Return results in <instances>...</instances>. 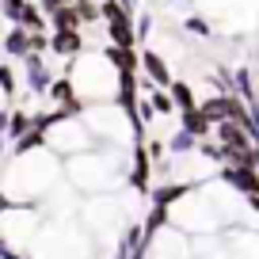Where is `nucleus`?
<instances>
[{"mask_svg": "<svg viewBox=\"0 0 259 259\" xmlns=\"http://www.w3.org/2000/svg\"><path fill=\"white\" fill-rule=\"evenodd\" d=\"M19 69H23V88L31 92V96H46L50 80H54L46 57L42 54H27V57H19Z\"/></svg>", "mask_w": 259, "mask_h": 259, "instance_id": "f257e3e1", "label": "nucleus"}, {"mask_svg": "<svg viewBox=\"0 0 259 259\" xmlns=\"http://www.w3.org/2000/svg\"><path fill=\"white\" fill-rule=\"evenodd\" d=\"M149 176H153V156H149L145 141H134V168H130V191L138 194H149L153 191V183H149Z\"/></svg>", "mask_w": 259, "mask_h": 259, "instance_id": "f03ea898", "label": "nucleus"}, {"mask_svg": "<svg viewBox=\"0 0 259 259\" xmlns=\"http://www.w3.org/2000/svg\"><path fill=\"white\" fill-rule=\"evenodd\" d=\"M46 54L73 61V57L84 54V34L80 31H50V50H46Z\"/></svg>", "mask_w": 259, "mask_h": 259, "instance_id": "7ed1b4c3", "label": "nucleus"}, {"mask_svg": "<svg viewBox=\"0 0 259 259\" xmlns=\"http://www.w3.org/2000/svg\"><path fill=\"white\" fill-rule=\"evenodd\" d=\"M221 179H225L229 187H236V191H244L248 198H251V194H259V171L255 168H233V164H225Z\"/></svg>", "mask_w": 259, "mask_h": 259, "instance_id": "20e7f679", "label": "nucleus"}, {"mask_svg": "<svg viewBox=\"0 0 259 259\" xmlns=\"http://www.w3.org/2000/svg\"><path fill=\"white\" fill-rule=\"evenodd\" d=\"M103 61L111 65V69H118V73H138L141 69V57L134 54V50H122V46H107Z\"/></svg>", "mask_w": 259, "mask_h": 259, "instance_id": "39448f33", "label": "nucleus"}, {"mask_svg": "<svg viewBox=\"0 0 259 259\" xmlns=\"http://www.w3.org/2000/svg\"><path fill=\"white\" fill-rule=\"evenodd\" d=\"M0 50H4L8 57H16V61H19V57L31 54V34H27L23 27H12V31L0 38Z\"/></svg>", "mask_w": 259, "mask_h": 259, "instance_id": "423d86ee", "label": "nucleus"}, {"mask_svg": "<svg viewBox=\"0 0 259 259\" xmlns=\"http://www.w3.org/2000/svg\"><path fill=\"white\" fill-rule=\"evenodd\" d=\"M141 69H145L149 80L160 84V88H168V84H171V73H168V65H164V57L153 54V50H149V54H141Z\"/></svg>", "mask_w": 259, "mask_h": 259, "instance_id": "0eeeda50", "label": "nucleus"}, {"mask_svg": "<svg viewBox=\"0 0 259 259\" xmlns=\"http://www.w3.org/2000/svg\"><path fill=\"white\" fill-rule=\"evenodd\" d=\"M42 149H46V134L31 130V134H23L19 141H12V160H19V156H31V153H42Z\"/></svg>", "mask_w": 259, "mask_h": 259, "instance_id": "6e6552de", "label": "nucleus"}, {"mask_svg": "<svg viewBox=\"0 0 259 259\" xmlns=\"http://www.w3.org/2000/svg\"><path fill=\"white\" fill-rule=\"evenodd\" d=\"M210 122H206V114L198 111V107H191V111H183V134H191L194 141H202L206 134H210Z\"/></svg>", "mask_w": 259, "mask_h": 259, "instance_id": "1a4fd4ad", "label": "nucleus"}, {"mask_svg": "<svg viewBox=\"0 0 259 259\" xmlns=\"http://www.w3.org/2000/svg\"><path fill=\"white\" fill-rule=\"evenodd\" d=\"M31 111H23V107H16V111H8V130H4V134H8L12 141H19L23 138V134H31Z\"/></svg>", "mask_w": 259, "mask_h": 259, "instance_id": "9d476101", "label": "nucleus"}, {"mask_svg": "<svg viewBox=\"0 0 259 259\" xmlns=\"http://www.w3.org/2000/svg\"><path fill=\"white\" fill-rule=\"evenodd\" d=\"M50 31H80V19H76L73 4H69V8H57L54 16H50Z\"/></svg>", "mask_w": 259, "mask_h": 259, "instance_id": "9b49d317", "label": "nucleus"}, {"mask_svg": "<svg viewBox=\"0 0 259 259\" xmlns=\"http://www.w3.org/2000/svg\"><path fill=\"white\" fill-rule=\"evenodd\" d=\"M73 12H76V19H80V27L84 23H88V27L99 23V4H96V0H73Z\"/></svg>", "mask_w": 259, "mask_h": 259, "instance_id": "f8f14e48", "label": "nucleus"}, {"mask_svg": "<svg viewBox=\"0 0 259 259\" xmlns=\"http://www.w3.org/2000/svg\"><path fill=\"white\" fill-rule=\"evenodd\" d=\"M168 96H171V107H179V111H191L194 107V96L187 84H168Z\"/></svg>", "mask_w": 259, "mask_h": 259, "instance_id": "ddd939ff", "label": "nucleus"}, {"mask_svg": "<svg viewBox=\"0 0 259 259\" xmlns=\"http://www.w3.org/2000/svg\"><path fill=\"white\" fill-rule=\"evenodd\" d=\"M16 88H19L16 69H12V65H0V92H4V99H16Z\"/></svg>", "mask_w": 259, "mask_h": 259, "instance_id": "4468645a", "label": "nucleus"}, {"mask_svg": "<svg viewBox=\"0 0 259 259\" xmlns=\"http://www.w3.org/2000/svg\"><path fill=\"white\" fill-rule=\"evenodd\" d=\"M164 149H168V153H191V149H198V141H194L191 134H183V130H179V134H176Z\"/></svg>", "mask_w": 259, "mask_h": 259, "instance_id": "2eb2a0df", "label": "nucleus"}, {"mask_svg": "<svg viewBox=\"0 0 259 259\" xmlns=\"http://www.w3.org/2000/svg\"><path fill=\"white\" fill-rule=\"evenodd\" d=\"M23 8H27V0H0V12H4V19H8L12 27L19 23V16H23Z\"/></svg>", "mask_w": 259, "mask_h": 259, "instance_id": "dca6fc26", "label": "nucleus"}, {"mask_svg": "<svg viewBox=\"0 0 259 259\" xmlns=\"http://www.w3.org/2000/svg\"><path fill=\"white\" fill-rule=\"evenodd\" d=\"M149 107H153V114H171V96H168V92H156V88H153Z\"/></svg>", "mask_w": 259, "mask_h": 259, "instance_id": "f3484780", "label": "nucleus"}, {"mask_svg": "<svg viewBox=\"0 0 259 259\" xmlns=\"http://www.w3.org/2000/svg\"><path fill=\"white\" fill-rule=\"evenodd\" d=\"M73 0H38V8H42V16H54L57 8H69Z\"/></svg>", "mask_w": 259, "mask_h": 259, "instance_id": "a211bd4d", "label": "nucleus"}, {"mask_svg": "<svg viewBox=\"0 0 259 259\" xmlns=\"http://www.w3.org/2000/svg\"><path fill=\"white\" fill-rule=\"evenodd\" d=\"M0 259H31V255H23V251H12L8 244L0 240Z\"/></svg>", "mask_w": 259, "mask_h": 259, "instance_id": "6ab92c4d", "label": "nucleus"}]
</instances>
